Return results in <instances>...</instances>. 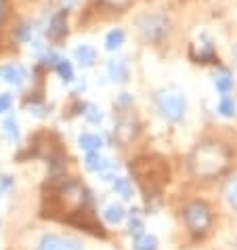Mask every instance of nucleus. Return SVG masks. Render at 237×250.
Listing matches in <instances>:
<instances>
[{
	"label": "nucleus",
	"mask_w": 237,
	"mask_h": 250,
	"mask_svg": "<svg viewBox=\"0 0 237 250\" xmlns=\"http://www.w3.org/2000/svg\"><path fill=\"white\" fill-rule=\"evenodd\" d=\"M229 149L220 143L206 141L199 143L189 156V168L199 179H214L220 177L229 168Z\"/></svg>",
	"instance_id": "1"
},
{
	"label": "nucleus",
	"mask_w": 237,
	"mask_h": 250,
	"mask_svg": "<svg viewBox=\"0 0 237 250\" xmlns=\"http://www.w3.org/2000/svg\"><path fill=\"white\" fill-rule=\"evenodd\" d=\"M130 168L135 170V175L138 179V183L143 185L147 198L158 196L159 189L168 181V166H166L162 158H141Z\"/></svg>",
	"instance_id": "2"
},
{
	"label": "nucleus",
	"mask_w": 237,
	"mask_h": 250,
	"mask_svg": "<svg viewBox=\"0 0 237 250\" xmlns=\"http://www.w3.org/2000/svg\"><path fill=\"white\" fill-rule=\"evenodd\" d=\"M156 105L159 116L172 124L183 120L187 112V99L183 97V93L172 91V88H166V91H159L156 95Z\"/></svg>",
	"instance_id": "3"
},
{
	"label": "nucleus",
	"mask_w": 237,
	"mask_h": 250,
	"mask_svg": "<svg viewBox=\"0 0 237 250\" xmlns=\"http://www.w3.org/2000/svg\"><path fill=\"white\" fill-rule=\"evenodd\" d=\"M137 30L143 36L145 42L158 44L168 36L170 21L164 15H158V13H145V15L137 19Z\"/></svg>",
	"instance_id": "4"
},
{
	"label": "nucleus",
	"mask_w": 237,
	"mask_h": 250,
	"mask_svg": "<svg viewBox=\"0 0 237 250\" xmlns=\"http://www.w3.org/2000/svg\"><path fill=\"white\" fill-rule=\"evenodd\" d=\"M185 223L193 233H204L212 223L210 208L204 202H191L185 208Z\"/></svg>",
	"instance_id": "5"
},
{
	"label": "nucleus",
	"mask_w": 237,
	"mask_h": 250,
	"mask_svg": "<svg viewBox=\"0 0 237 250\" xmlns=\"http://www.w3.org/2000/svg\"><path fill=\"white\" fill-rule=\"evenodd\" d=\"M0 80H4L11 86H21L27 80V69L19 63H6L0 65Z\"/></svg>",
	"instance_id": "6"
},
{
	"label": "nucleus",
	"mask_w": 237,
	"mask_h": 250,
	"mask_svg": "<svg viewBox=\"0 0 237 250\" xmlns=\"http://www.w3.org/2000/svg\"><path fill=\"white\" fill-rule=\"evenodd\" d=\"M67 34V11H59L55 13L51 17V21H48V30H46V36L53 40V42H57Z\"/></svg>",
	"instance_id": "7"
},
{
	"label": "nucleus",
	"mask_w": 237,
	"mask_h": 250,
	"mask_svg": "<svg viewBox=\"0 0 237 250\" xmlns=\"http://www.w3.org/2000/svg\"><path fill=\"white\" fill-rule=\"evenodd\" d=\"M107 74H109L111 82H118V84L126 82L128 76H130L128 59H126V57H116V59H111L109 63H107Z\"/></svg>",
	"instance_id": "8"
},
{
	"label": "nucleus",
	"mask_w": 237,
	"mask_h": 250,
	"mask_svg": "<svg viewBox=\"0 0 237 250\" xmlns=\"http://www.w3.org/2000/svg\"><path fill=\"white\" fill-rule=\"evenodd\" d=\"M84 166H86V170L90 172H105V170H111V168H118V166L111 162V160L107 158H103L99 151H88L86 154V160H84Z\"/></svg>",
	"instance_id": "9"
},
{
	"label": "nucleus",
	"mask_w": 237,
	"mask_h": 250,
	"mask_svg": "<svg viewBox=\"0 0 237 250\" xmlns=\"http://www.w3.org/2000/svg\"><path fill=\"white\" fill-rule=\"evenodd\" d=\"M74 59L78 61V65H82V67H93L95 61H97L95 46H90V44H78V46L74 48Z\"/></svg>",
	"instance_id": "10"
},
{
	"label": "nucleus",
	"mask_w": 237,
	"mask_h": 250,
	"mask_svg": "<svg viewBox=\"0 0 237 250\" xmlns=\"http://www.w3.org/2000/svg\"><path fill=\"white\" fill-rule=\"evenodd\" d=\"M0 128H2V135L6 137V141L19 143V139H21V130H19V122H17L15 116L4 118V122H2V126Z\"/></svg>",
	"instance_id": "11"
},
{
	"label": "nucleus",
	"mask_w": 237,
	"mask_h": 250,
	"mask_svg": "<svg viewBox=\"0 0 237 250\" xmlns=\"http://www.w3.org/2000/svg\"><path fill=\"white\" fill-rule=\"evenodd\" d=\"M130 217V223H128V233L132 235V238H138V235L145 233V221L141 217V208H132V210L128 212Z\"/></svg>",
	"instance_id": "12"
},
{
	"label": "nucleus",
	"mask_w": 237,
	"mask_h": 250,
	"mask_svg": "<svg viewBox=\"0 0 237 250\" xmlns=\"http://www.w3.org/2000/svg\"><path fill=\"white\" fill-rule=\"evenodd\" d=\"M103 137L101 135H95V133H84L78 137V145L84 151H99L103 147Z\"/></svg>",
	"instance_id": "13"
},
{
	"label": "nucleus",
	"mask_w": 237,
	"mask_h": 250,
	"mask_svg": "<svg viewBox=\"0 0 237 250\" xmlns=\"http://www.w3.org/2000/svg\"><path fill=\"white\" fill-rule=\"evenodd\" d=\"M38 250H65V240L57 233H46L40 240Z\"/></svg>",
	"instance_id": "14"
},
{
	"label": "nucleus",
	"mask_w": 237,
	"mask_h": 250,
	"mask_svg": "<svg viewBox=\"0 0 237 250\" xmlns=\"http://www.w3.org/2000/svg\"><path fill=\"white\" fill-rule=\"evenodd\" d=\"M103 217H105V221L109 225H120L124 217H126V210L120 206V204H109L105 210H103Z\"/></svg>",
	"instance_id": "15"
},
{
	"label": "nucleus",
	"mask_w": 237,
	"mask_h": 250,
	"mask_svg": "<svg viewBox=\"0 0 237 250\" xmlns=\"http://www.w3.org/2000/svg\"><path fill=\"white\" fill-rule=\"evenodd\" d=\"M114 191L124 200H130L132 196H135L132 183H130V179H126V177H114Z\"/></svg>",
	"instance_id": "16"
},
{
	"label": "nucleus",
	"mask_w": 237,
	"mask_h": 250,
	"mask_svg": "<svg viewBox=\"0 0 237 250\" xmlns=\"http://www.w3.org/2000/svg\"><path fill=\"white\" fill-rule=\"evenodd\" d=\"M124 40H126V34H124V30L116 27V30L107 32V36H105V48H107V51H118V48L124 44Z\"/></svg>",
	"instance_id": "17"
},
{
	"label": "nucleus",
	"mask_w": 237,
	"mask_h": 250,
	"mask_svg": "<svg viewBox=\"0 0 237 250\" xmlns=\"http://www.w3.org/2000/svg\"><path fill=\"white\" fill-rule=\"evenodd\" d=\"M214 86H216V91H218L220 95H229V93L233 91V78H231V74H229V72L216 74L214 76Z\"/></svg>",
	"instance_id": "18"
},
{
	"label": "nucleus",
	"mask_w": 237,
	"mask_h": 250,
	"mask_svg": "<svg viewBox=\"0 0 237 250\" xmlns=\"http://www.w3.org/2000/svg\"><path fill=\"white\" fill-rule=\"evenodd\" d=\"M218 114L222 118H233L237 114V105H235V101H233V97H229V95H222L220 97V101H218Z\"/></svg>",
	"instance_id": "19"
},
{
	"label": "nucleus",
	"mask_w": 237,
	"mask_h": 250,
	"mask_svg": "<svg viewBox=\"0 0 237 250\" xmlns=\"http://www.w3.org/2000/svg\"><path fill=\"white\" fill-rule=\"evenodd\" d=\"M55 69H57V74L61 76V80L63 82H74V67H72V63H69L67 59H57V63H55Z\"/></svg>",
	"instance_id": "20"
},
{
	"label": "nucleus",
	"mask_w": 237,
	"mask_h": 250,
	"mask_svg": "<svg viewBox=\"0 0 237 250\" xmlns=\"http://www.w3.org/2000/svg\"><path fill=\"white\" fill-rule=\"evenodd\" d=\"M84 118H86V122H90V124H101L103 118H105V114H103V109L99 105L88 103V105H84Z\"/></svg>",
	"instance_id": "21"
},
{
	"label": "nucleus",
	"mask_w": 237,
	"mask_h": 250,
	"mask_svg": "<svg viewBox=\"0 0 237 250\" xmlns=\"http://www.w3.org/2000/svg\"><path fill=\"white\" fill-rule=\"evenodd\" d=\"M135 248L137 250H158V238L149 233H143L135 240Z\"/></svg>",
	"instance_id": "22"
},
{
	"label": "nucleus",
	"mask_w": 237,
	"mask_h": 250,
	"mask_svg": "<svg viewBox=\"0 0 237 250\" xmlns=\"http://www.w3.org/2000/svg\"><path fill=\"white\" fill-rule=\"evenodd\" d=\"M225 200L229 202V206L237 210V177H233L231 181H227V185H225Z\"/></svg>",
	"instance_id": "23"
},
{
	"label": "nucleus",
	"mask_w": 237,
	"mask_h": 250,
	"mask_svg": "<svg viewBox=\"0 0 237 250\" xmlns=\"http://www.w3.org/2000/svg\"><path fill=\"white\" fill-rule=\"evenodd\" d=\"M15 189V179L11 175H0V198Z\"/></svg>",
	"instance_id": "24"
},
{
	"label": "nucleus",
	"mask_w": 237,
	"mask_h": 250,
	"mask_svg": "<svg viewBox=\"0 0 237 250\" xmlns=\"http://www.w3.org/2000/svg\"><path fill=\"white\" fill-rule=\"evenodd\" d=\"M13 107V95L11 93H0V114L11 112Z\"/></svg>",
	"instance_id": "25"
},
{
	"label": "nucleus",
	"mask_w": 237,
	"mask_h": 250,
	"mask_svg": "<svg viewBox=\"0 0 237 250\" xmlns=\"http://www.w3.org/2000/svg\"><path fill=\"white\" fill-rule=\"evenodd\" d=\"M32 36H34V30L30 25H21L17 32V40L19 42H32Z\"/></svg>",
	"instance_id": "26"
},
{
	"label": "nucleus",
	"mask_w": 237,
	"mask_h": 250,
	"mask_svg": "<svg viewBox=\"0 0 237 250\" xmlns=\"http://www.w3.org/2000/svg\"><path fill=\"white\" fill-rule=\"evenodd\" d=\"M107 6H111V9H116V11H122V9H126L130 0H103Z\"/></svg>",
	"instance_id": "27"
},
{
	"label": "nucleus",
	"mask_w": 237,
	"mask_h": 250,
	"mask_svg": "<svg viewBox=\"0 0 237 250\" xmlns=\"http://www.w3.org/2000/svg\"><path fill=\"white\" fill-rule=\"evenodd\" d=\"M32 114L38 116V118H46L48 114H51V107H46V105H32Z\"/></svg>",
	"instance_id": "28"
},
{
	"label": "nucleus",
	"mask_w": 237,
	"mask_h": 250,
	"mask_svg": "<svg viewBox=\"0 0 237 250\" xmlns=\"http://www.w3.org/2000/svg\"><path fill=\"white\" fill-rule=\"evenodd\" d=\"M65 250H82V244L78 240H65Z\"/></svg>",
	"instance_id": "29"
},
{
	"label": "nucleus",
	"mask_w": 237,
	"mask_h": 250,
	"mask_svg": "<svg viewBox=\"0 0 237 250\" xmlns=\"http://www.w3.org/2000/svg\"><path fill=\"white\" fill-rule=\"evenodd\" d=\"M132 103V95H128V93H120V105H130Z\"/></svg>",
	"instance_id": "30"
},
{
	"label": "nucleus",
	"mask_w": 237,
	"mask_h": 250,
	"mask_svg": "<svg viewBox=\"0 0 237 250\" xmlns=\"http://www.w3.org/2000/svg\"><path fill=\"white\" fill-rule=\"evenodd\" d=\"M2 9L4 6H2V0H0V19H2Z\"/></svg>",
	"instance_id": "31"
},
{
	"label": "nucleus",
	"mask_w": 237,
	"mask_h": 250,
	"mask_svg": "<svg viewBox=\"0 0 237 250\" xmlns=\"http://www.w3.org/2000/svg\"><path fill=\"white\" fill-rule=\"evenodd\" d=\"M235 63H237V48H235Z\"/></svg>",
	"instance_id": "32"
},
{
	"label": "nucleus",
	"mask_w": 237,
	"mask_h": 250,
	"mask_svg": "<svg viewBox=\"0 0 237 250\" xmlns=\"http://www.w3.org/2000/svg\"><path fill=\"white\" fill-rule=\"evenodd\" d=\"M235 250H237V244H235Z\"/></svg>",
	"instance_id": "33"
}]
</instances>
